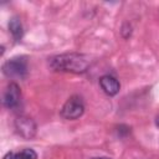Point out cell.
I'll list each match as a JSON object with an SVG mask.
<instances>
[{
  "label": "cell",
  "instance_id": "8",
  "mask_svg": "<svg viewBox=\"0 0 159 159\" xmlns=\"http://www.w3.org/2000/svg\"><path fill=\"white\" fill-rule=\"evenodd\" d=\"M15 159H37V154L34 149L26 148L15 154Z\"/></svg>",
  "mask_w": 159,
  "mask_h": 159
},
{
  "label": "cell",
  "instance_id": "6",
  "mask_svg": "<svg viewBox=\"0 0 159 159\" xmlns=\"http://www.w3.org/2000/svg\"><path fill=\"white\" fill-rule=\"evenodd\" d=\"M99 84H101V88L103 89V92L108 96H116L120 89V84H119L118 80L109 75L102 76L99 80Z\"/></svg>",
  "mask_w": 159,
  "mask_h": 159
},
{
  "label": "cell",
  "instance_id": "4",
  "mask_svg": "<svg viewBox=\"0 0 159 159\" xmlns=\"http://www.w3.org/2000/svg\"><path fill=\"white\" fill-rule=\"evenodd\" d=\"M21 99V92L19 86L15 82H11L7 84L6 91L4 92V97H2V103L6 108H15L19 106Z\"/></svg>",
  "mask_w": 159,
  "mask_h": 159
},
{
  "label": "cell",
  "instance_id": "9",
  "mask_svg": "<svg viewBox=\"0 0 159 159\" xmlns=\"http://www.w3.org/2000/svg\"><path fill=\"white\" fill-rule=\"evenodd\" d=\"M2 159H15V154L10 152V153H7V154H5V157H4Z\"/></svg>",
  "mask_w": 159,
  "mask_h": 159
},
{
  "label": "cell",
  "instance_id": "1",
  "mask_svg": "<svg viewBox=\"0 0 159 159\" xmlns=\"http://www.w3.org/2000/svg\"><path fill=\"white\" fill-rule=\"evenodd\" d=\"M89 58L80 53H65L55 56L50 60V66L55 71L82 73L89 66Z\"/></svg>",
  "mask_w": 159,
  "mask_h": 159
},
{
  "label": "cell",
  "instance_id": "10",
  "mask_svg": "<svg viewBox=\"0 0 159 159\" xmlns=\"http://www.w3.org/2000/svg\"><path fill=\"white\" fill-rule=\"evenodd\" d=\"M92 159H111V158H106V157H99V158H92Z\"/></svg>",
  "mask_w": 159,
  "mask_h": 159
},
{
  "label": "cell",
  "instance_id": "5",
  "mask_svg": "<svg viewBox=\"0 0 159 159\" xmlns=\"http://www.w3.org/2000/svg\"><path fill=\"white\" fill-rule=\"evenodd\" d=\"M15 127L19 134L22 135L24 138H31L36 132L35 123L32 122L31 118H27V117H19L15 122Z\"/></svg>",
  "mask_w": 159,
  "mask_h": 159
},
{
  "label": "cell",
  "instance_id": "7",
  "mask_svg": "<svg viewBox=\"0 0 159 159\" xmlns=\"http://www.w3.org/2000/svg\"><path fill=\"white\" fill-rule=\"evenodd\" d=\"M9 30L11 32V35L14 36L15 40H20L22 37V25L19 17L14 16L10 19L9 21Z\"/></svg>",
  "mask_w": 159,
  "mask_h": 159
},
{
  "label": "cell",
  "instance_id": "11",
  "mask_svg": "<svg viewBox=\"0 0 159 159\" xmlns=\"http://www.w3.org/2000/svg\"><path fill=\"white\" fill-rule=\"evenodd\" d=\"M155 122H157V125L159 127V114H158V117H157V120H155Z\"/></svg>",
  "mask_w": 159,
  "mask_h": 159
},
{
  "label": "cell",
  "instance_id": "3",
  "mask_svg": "<svg viewBox=\"0 0 159 159\" xmlns=\"http://www.w3.org/2000/svg\"><path fill=\"white\" fill-rule=\"evenodd\" d=\"M83 112H84V104H83V101L81 99V97H78V96L70 97L61 109L62 117L66 119H70V120L80 118L83 114Z\"/></svg>",
  "mask_w": 159,
  "mask_h": 159
},
{
  "label": "cell",
  "instance_id": "2",
  "mask_svg": "<svg viewBox=\"0 0 159 159\" xmlns=\"http://www.w3.org/2000/svg\"><path fill=\"white\" fill-rule=\"evenodd\" d=\"M2 72L9 78H22L27 72V61L25 57H14L2 66Z\"/></svg>",
  "mask_w": 159,
  "mask_h": 159
}]
</instances>
